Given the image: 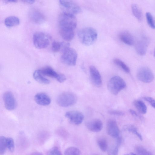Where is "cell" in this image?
I'll return each instance as SVG.
<instances>
[{
  "instance_id": "23",
  "label": "cell",
  "mask_w": 155,
  "mask_h": 155,
  "mask_svg": "<svg viewBox=\"0 0 155 155\" xmlns=\"http://www.w3.org/2000/svg\"><path fill=\"white\" fill-rule=\"evenodd\" d=\"M124 130L127 131L136 135L139 139L142 140V137L141 134L138 132L136 127L132 125H128L124 126Z\"/></svg>"
},
{
  "instance_id": "20",
  "label": "cell",
  "mask_w": 155,
  "mask_h": 155,
  "mask_svg": "<svg viewBox=\"0 0 155 155\" xmlns=\"http://www.w3.org/2000/svg\"><path fill=\"white\" fill-rule=\"evenodd\" d=\"M33 77L36 81L40 83L46 84L50 83V81L44 77L41 74L39 69L36 70L34 71Z\"/></svg>"
},
{
  "instance_id": "11",
  "label": "cell",
  "mask_w": 155,
  "mask_h": 155,
  "mask_svg": "<svg viewBox=\"0 0 155 155\" xmlns=\"http://www.w3.org/2000/svg\"><path fill=\"white\" fill-rule=\"evenodd\" d=\"M3 100L5 107L8 110L15 109L16 106V103L13 94L10 91H6L3 95Z\"/></svg>"
},
{
  "instance_id": "32",
  "label": "cell",
  "mask_w": 155,
  "mask_h": 155,
  "mask_svg": "<svg viewBox=\"0 0 155 155\" xmlns=\"http://www.w3.org/2000/svg\"><path fill=\"white\" fill-rule=\"evenodd\" d=\"M61 42L54 41L53 42L51 45V49L54 52H57L61 49Z\"/></svg>"
},
{
  "instance_id": "33",
  "label": "cell",
  "mask_w": 155,
  "mask_h": 155,
  "mask_svg": "<svg viewBox=\"0 0 155 155\" xmlns=\"http://www.w3.org/2000/svg\"><path fill=\"white\" fill-rule=\"evenodd\" d=\"M47 155H62V154L58 147H54L48 151Z\"/></svg>"
},
{
  "instance_id": "8",
  "label": "cell",
  "mask_w": 155,
  "mask_h": 155,
  "mask_svg": "<svg viewBox=\"0 0 155 155\" xmlns=\"http://www.w3.org/2000/svg\"><path fill=\"white\" fill-rule=\"evenodd\" d=\"M137 77L140 81L145 83H150L154 79V76L152 71L146 67H141L138 70Z\"/></svg>"
},
{
  "instance_id": "19",
  "label": "cell",
  "mask_w": 155,
  "mask_h": 155,
  "mask_svg": "<svg viewBox=\"0 0 155 155\" xmlns=\"http://www.w3.org/2000/svg\"><path fill=\"white\" fill-rule=\"evenodd\" d=\"M4 23L6 27L11 28L18 25L20 23V20L16 16H10L5 19Z\"/></svg>"
},
{
  "instance_id": "22",
  "label": "cell",
  "mask_w": 155,
  "mask_h": 155,
  "mask_svg": "<svg viewBox=\"0 0 155 155\" xmlns=\"http://www.w3.org/2000/svg\"><path fill=\"white\" fill-rule=\"evenodd\" d=\"M131 9L133 14L139 21L143 18V14L141 10L137 5L133 4L131 5Z\"/></svg>"
},
{
  "instance_id": "9",
  "label": "cell",
  "mask_w": 155,
  "mask_h": 155,
  "mask_svg": "<svg viewBox=\"0 0 155 155\" xmlns=\"http://www.w3.org/2000/svg\"><path fill=\"white\" fill-rule=\"evenodd\" d=\"M39 70L41 74L43 76L55 78L59 82L62 83L66 79L65 75L58 73L51 67H46Z\"/></svg>"
},
{
  "instance_id": "24",
  "label": "cell",
  "mask_w": 155,
  "mask_h": 155,
  "mask_svg": "<svg viewBox=\"0 0 155 155\" xmlns=\"http://www.w3.org/2000/svg\"><path fill=\"white\" fill-rule=\"evenodd\" d=\"M64 155H81V153L80 150L77 148L71 147L65 150Z\"/></svg>"
},
{
  "instance_id": "6",
  "label": "cell",
  "mask_w": 155,
  "mask_h": 155,
  "mask_svg": "<svg viewBox=\"0 0 155 155\" xmlns=\"http://www.w3.org/2000/svg\"><path fill=\"white\" fill-rule=\"evenodd\" d=\"M77 100V97L74 94L71 92H64L58 96L57 102L59 106L67 107L74 104Z\"/></svg>"
},
{
  "instance_id": "34",
  "label": "cell",
  "mask_w": 155,
  "mask_h": 155,
  "mask_svg": "<svg viewBox=\"0 0 155 155\" xmlns=\"http://www.w3.org/2000/svg\"><path fill=\"white\" fill-rule=\"evenodd\" d=\"M108 113L110 114L116 116H123L124 114L123 111L116 110H110L108 111Z\"/></svg>"
},
{
  "instance_id": "3",
  "label": "cell",
  "mask_w": 155,
  "mask_h": 155,
  "mask_svg": "<svg viewBox=\"0 0 155 155\" xmlns=\"http://www.w3.org/2000/svg\"><path fill=\"white\" fill-rule=\"evenodd\" d=\"M126 86L124 81L119 76H114L111 78L107 84V88L113 94H117Z\"/></svg>"
},
{
  "instance_id": "5",
  "label": "cell",
  "mask_w": 155,
  "mask_h": 155,
  "mask_svg": "<svg viewBox=\"0 0 155 155\" xmlns=\"http://www.w3.org/2000/svg\"><path fill=\"white\" fill-rule=\"evenodd\" d=\"M51 40L50 36L45 33L38 32L33 36V42L35 46L38 49H43L49 45Z\"/></svg>"
},
{
  "instance_id": "41",
  "label": "cell",
  "mask_w": 155,
  "mask_h": 155,
  "mask_svg": "<svg viewBox=\"0 0 155 155\" xmlns=\"http://www.w3.org/2000/svg\"><path fill=\"white\" fill-rule=\"evenodd\" d=\"M98 155L95 154V155Z\"/></svg>"
},
{
  "instance_id": "29",
  "label": "cell",
  "mask_w": 155,
  "mask_h": 155,
  "mask_svg": "<svg viewBox=\"0 0 155 155\" xmlns=\"http://www.w3.org/2000/svg\"><path fill=\"white\" fill-rule=\"evenodd\" d=\"M119 146L116 143L107 150V155H118Z\"/></svg>"
},
{
  "instance_id": "1",
  "label": "cell",
  "mask_w": 155,
  "mask_h": 155,
  "mask_svg": "<svg viewBox=\"0 0 155 155\" xmlns=\"http://www.w3.org/2000/svg\"><path fill=\"white\" fill-rule=\"evenodd\" d=\"M58 22L59 32L62 38L66 41H71L74 37L77 24L74 15L62 13L59 17Z\"/></svg>"
},
{
  "instance_id": "14",
  "label": "cell",
  "mask_w": 155,
  "mask_h": 155,
  "mask_svg": "<svg viewBox=\"0 0 155 155\" xmlns=\"http://www.w3.org/2000/svg\"><path fill=\"white\" fill-rule=\"evenodd\" d=\"M89 70L91 79L94 84L97 87H101L102 84V78L97 69L91 65L89 67Z\"/></svg>"
},
{
  "instance_id": "15",
  "label": "cell",
  "mask_w": 155,
  "mask_h": 155,
  "mask_svg": "<svg viewBox=\"0 0 155 155\" xmlns=\"http://www.w3.org/2000/svg\"><path fill=\"white\" fill-rule=\"evenodd\" d=\"M29 18L31 21L37 24H41L45 20L44 15L38 10L33 9L29 13Z\"/></svg>"
},
{
  "instance_id": "26",
  "label": "cell",
  "mask_w": 155,
  "mask_h": 155,
  "mask_svg": "<svg viewBox=\"0 0 155 155\" xmlns=\"http://www.w3.org/2000/svg\"><path fill=\"white\" fill-rule=\"evenodd\" d=\"M98 145L100 150L103 152L107 150L108 144L106 140L104 138H101L97 141Z\"/></svg>"
},
{
  "instance_id": "2",
  "label": "cell",
  "mask_w": 155,
  "mask_h": 155,
  "mask_svg": "<svg viewBox=\"0 0 155 155\" xmlns=\"http://www.w3.org/2000/svg\"><path fill=\"white\" fill-rule=\"evenodd\" d=\"M78 35L81 42L86 46H89L94 44L97 37V31L91 27L82 28L78 31Z\"/></svg>"
},
{
  "instance_id": "7",
  "label": "cell",
  "mask_w": 155,
  "mask_h": 155,
  "mask_svg": "<svg viewBox=\"0 0 155 155\" xmlns=\"http://www.w3.org/2000/svg\"><path fill=\"white\" fill-rule=\"evenodd\" d=\"M59 2L63 13L74 15L81 12L80 7L72 1L62 0Z\"/></svg>"
},
{
  "instance_id": "13",
  "label": "cell",
  "mask_w": 155,
  "mask_h": 155,
  "mask_svg": "<svg viewBox=\"0 0 155 155\" xmlns=\"http://www.w3.org/2000/svg\"><path fill=\"white\" fill-rule=\"evenodd\" d=\"M149 43V40L145 37H143L137 42L135 45V49L137 53L140 55H144L147 52V48Z\"/></svg>"
},
{
  "instance_id": "39",
  "label": "cell",
  "mask_w": 155,
  "mask_h": 155,
  "mask_svg": "<svg viewBox=\"0 0 155 155\" xmlns=\"http://www.w3.org/2000/svg\"><path fill=\"white\" fill-rule=\"evenodd\" d=\"M125 155H137V154H136L134 153H131L129 154H126Z\"/></svg>"
},
{
  "instance_id": "12",
  "label": "cell",
  "mask_w": 155,
  "mask_h": 155,
  "mask_svg": "<svg viewBox=\"0 0 155 155\" xmlns=\"http://www.w3.org/2000/svg\"><path fill=\"white\" fill-rule=\"evenodd\" d=\"M107 131L108 134L112 137L117 138L120 136V131L117 122L114 120L110 119L107 123Z\"/></svg>"
},
{
  "instance_id": "10",
  "label": "cell",
  "mask_w": 155,
  "mask_h": 155,
  "mask_svg": "<svg viewBox=\"0 0 155 155\" xmlns=\"http://www.w3.org/2000/svg\"><path fill=\"white\" fill-rule=\"evenodd\" d=\"M65 116L71 123L77 125L81 124L84 118L83 114L81 112L77 110L68 111L65 114Z\"/></svg>"
},
{
  "instance_id": "17",
  "label": "cell",
  "mask_w": 155,
  "mask_h": 155,
  "mask_svg": "<svg viewBox=\"0 0 155 155\" xmlns=\"http://www.w3.org/2000/svg\"><path fill=\"white\" fill-rule=\"evenodd\" d=\"M34 99L38 104L42 106L48 105L51 102L49 96L43 93H39L36 94L34 97Z\"/></svg>"
},
{
  "instance_id": "28",
  "label": "cell",
  "mask_w": 155,
  "mask_h": 155,
  "mask_svg": "<svg viewBox=\"0 0 155 155\" xmlns=\"http://www.w3.org/2000/svg\"><path fill=\"white\" fill-rule=\"evenodd\" d=\"M135 150L139 155H153L146 148L141 146L136 147Z\"/></svg>"
},
{
  "instance_id": "27",
  "label": "cell",
  "mask_w": 155,
  "mask_h": 155,
  "mask_svg": "<svg viewBox=\"0 0 155 155\" xmlns=\"http://www.w3.org/2000/svg\"><path fill=\"white\" fill-rule=\"evenodd\" d=\"M7 148L6 144V137L1 136L0 137V154L3 155L5 152Z\"/></svg>"
},
{
  "instance_id": "16",
  "label": "cell",
  "mask_w": 155,
  "mask_h": 155,
  "mask_svg": "<svg viewBox=\"0 0 155 155\" xmlns=\"http://www.w3.org/2000/svg\"><path fill=\"white\" fill-rule=\"evenodd\" d=\"M86 125L87 129L90 131L97 132L101 130L103 125L101 120L95 119L87 122Z\"/></svg>"
},
{
  "instance_id": "30",
  "label": "cell",
  "mask_w": 155,
  "mask_h": 155,
  "mask_svg": "<svg viewBox=\"0 0 155 155\" xmlns=\"http://www.w3.org/2000/svg\"><path fill=\"white\" fill-rule=\"evenodd\" d=\"M146 16L147 23L149 26L153 29H155V24L151 14L149 12H147L146 13Z\"/></svg>"
},
{
  "instance_id": "38",
  "label": "cell",
  "mask_w": 155,
  "mask_h": 155,
  "mask_svg": "<svg viewBox=\"0 0 155 155\" xmlns=\"http://www.w3.org/2000/svg\"><path fill=\"white\" fill-rule=\"evenodd\" d=\"M35 1L34 0H25L24 1V2H25L27 3H30V4H32L33 3L35 2Z\"/></svg>"
},
{
  "instance_id": "18",
  "label": "cell",
  "mask_w": 155,
  "mask_h": 155,
  "mask_svg": "<svg viewBox=\"0 0 155 155\" xmlns=\"http://www.w3.org/2000/svg\"><path fill=\"white\" fill-rule=\"evenodd\" d=\"M119 37L120 40L129 45H132L134 42V38L131 34L127 31H123L120 33Z\"/></svg>"
},
{
  "instance_id": "25",
  "label": "cell",
  "mask_w": 155,
  "mask_h": 155,
  "mask_svg": "<svg viewBox=\"0 0 155 155\" xmlns=\"http://www.w3.org/2000/svg\"><path fill=\"white\" fill-rule=\"evenodd\" d=\"M114 62L116 65L120 67L125 72L129 73L130 70L127 66L122 61L118 58L114 59Z\"/></svg>"
},
{
  "instance_id": "35",
  "label": "cell",
  "mask_w": 155,
  "mask_h": 155,
  "mask_svg": "<svg viewBox=\"0 0 155 155\" xmlns=\"http://www.w3.org/2000/svg\"><path fill=\"white\" fill-rule=\"evenodd\" d=\"M143 98L149 103L151 106L155 109V100L152 97H145Z\"/></svg>"
},
{
  "instance_id": "4",
  "label": "cell",
  "mask_w": 155,
  "mask_h": 155,
  "mask_svg": "<svg viewBox=\"0 0 155 155\" xmlns=\"http://www.w3.org/2000/svg\"><path fill=\"white\" fill-rule=\"evenodd\" d=\"M62 54L61 58L62 62L68 65L74 66L78 56L75 50L68 46L62 50Z\"/></svg>"
},
{
  "instance_id": "21",
  "label": "cell",
  "mask_w": 155,
  "mask_h": 155,
  "mask_svg": "<svg viewBox=\"0 0 155 155\" xmlns=\"http://www.w3.org/2000/svg\"><path fill=\"white\" fill-rule=\"evenodd\" d=\"M133 104L139 112L142 114L146 113L147 107L143 101L139 100H136L134 101Z\"/></svg>"
},
{
  "instance_id": "31",
  "label": "cell",
  "mask_w": 155,
  "mask_h": 155,
  "mask_svg": "<svg viewBox=\"0 0 155 155\" xmlns=\"http://www.w3.org/2000/svg\"><path fill=\"white\" fill-rule=\"evenodd\" d=\"M7 148L10 152H12L14 150L15 145L13 139L11 137L6 138Z\"/></svg>"
},
{
  "instance_id": "37",
  "label": "cell",
  "mask_w": 155,
  "mask_h": 155,
  "mask_svg": "<svg viewBox=\"0 0 155 155\" xmlns=\"http://www.w3.org/2000/svg\"><path fill=\"white\" fill-rule=\"evenodd\" d=\"M30 155H43L41 153L39 152H34L31 153Z\"/></svg>"
},
{
  "instance_id": "40",
  "label": "cell",
  "mask_w": 155,
  "mask_h": 155,
  "mask_svg": "<svg viewBox=\"0 0 155 155\" xmlns=\"http://www.w3.org/2000/svg\"><path fill=\"white\" fill-rule=\"evenodd\" d=\"M154 56L155 58V49L154 51Z\"/></svg>"
},
{
  "instance_id": "36",
  "label": "cell",
  "mask_w": 155,
  "mask_h": 155,
  "mask_svg": "<svg viewBox=\"0 0 155 155\" xmlns=\"http://www.w3.org/2000/svg\"><path fill=\"white\" fill-rule=\"evenodd\" d=\"M129 112L133 116L135 117H138L141 120L143 121L144 120L143 117L140 115L138 114L134 110L130 109L129 110Z\"/></svg>"
}]
</instances>
